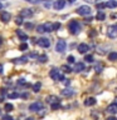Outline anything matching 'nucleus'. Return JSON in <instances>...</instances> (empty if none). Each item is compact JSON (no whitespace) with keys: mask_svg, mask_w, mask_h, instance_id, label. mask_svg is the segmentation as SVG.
Here are the masks:
<instances>
[{"mask_svg":"<svg viewBox=\"0 0 117 120\" xmlns=\"http://www.w3.org/2000/svg\"><path fill=\"white\" fill-rule=\"evenodd\" d=\"M69 33L71 34H73V35H77V34L81 31V24L77 21V20H72L69 22Z\"/></svg>","mask_w":117,"mask_h":120,"instance_id":"f257e3e1","label":"nucleus"},{"mask_svg":"<svg viewBox=\"0 0 117 120\" xmlns=\"http://www.w3.org/2000/svg\"><path fill=\"white\" fill-rule=\"evenodd\" d=\"M49 75H50V78L53 79V80H55V81H62V80H64V76H63L62 71L58 70V69H52L50 73H49Z\"/></svg>","mask_w":117,"mask_h":120,"instance_id":"f03ea898","label":"nucleus"},{"mask_svg":"<svg viewBox=\"0 0 117 120\" xmlns=\"http://www.w3.org/2000/svg\"><path fill=\"white\" fill-rule=\"evenodd\" d=\"M91 13H92V9H91L88 5H82L77 9V14L82 15V16H87V15H89Z\"/></svg>","mask_w":117,"mask_h":120,"instance_id":"7ed1b4c3","label":"nucleus"},{"mask_svg":"<svg viewBox=\"0 0 117 120\" xmlns=\"http://www.w3.org/2000/svg\"><path fill=\"white\" fill-rule=\"evenodd\" d=\"M107 35H108V38H111V39H116L117 38V24L109 26L108 30H107Z\"/></svg>","mask_w":117,"mask_h":120,"instance_id":"20e7f679","label":"nucleus"},{"mask_svg":"<svg viewBox=\"0 0 117 120\" xmlns=\"http://www.w3.org/2000/svg\"><path fill=\"white\" fill-rule=\"evenodd\" d=\"M66 46H67L66 41H64V40H59L58 43H57V45H55V50L58 52H64V51H66Z\"/></svg>","mask_w":117,"mask_h":120,"instance_id":"39448f33","label":"nucleus"},{"mask_svg":"<svg viewBox=\"0 0 117 120\" xmlns=\"http://www.w3.org/2000/svg\"><path fill=\"white\" fill-rule=\"evenodd\" d=\"M10 18H11L10 13H8V11H0V20L3 22H9Z\"/></svg>","mask_w":117,"mask_h":120,"instance_id":"423d86ee","label":"nucleus"},{"mask_svg":"<svg viewBox=\"0 0 117 120\" xmlns=\"http://www.w3.org/2000/svg\"><path fill=\"white\" fill-rule=\"evenodd\" d=\"M40 109H43V104H42L40 101H37V103L30 104V106H29L30 111H39Z\"/></svg>","mask_w":117,"mask_h":120,"instance_id":"0eeeda50","label":"nucleus"},{"mask_svg":"<svg viewBox=\"0 0 117 120\" xmlns=\"http://www.w3.org/2000/svg\"><path fill=\"white\" fill-rule=\"evenodd\" d=\"M47 101L50 104V106L52 105H58L59 104V98L57 95H49V96H47Z\"/></svg>","mask_w":117,"mask_h":120,"instance_id":"6e6552de","label":"nucleus"},{"mask_svg":"<svg viewBox=\"0 0 117 120\" xmlns=\"http://www.w3.org/2000/svg\"><path fill=\"white\" fill-rule=\"evenodd\" d=\"M38 45L42 48H48L49 45H50V40L47 39V38H40V39L38 40Z\"/></svg>","mask_w":117,"mask_h":120,"instance_id":"1a4fd4ad","label":"nucleus"},{"mask_svg":"<svg viewBox=\"0 0 117 120\" xmlns=\"http://www.w3.org/2000/svg\"><path fill=\"white\" fill-rule=\"evenodd\" d=\"M88 50H89V46H88L87 44L82 43V44L78 45V52H79V54H86Z\"/></svg>","mask_w":117,"mask_h":120,"instance_id":"9d476101","label":"nucleus"},{"mask_svg":"<svg viewBox=\"0 0 117 120\" xmlns=\"http://www.w3.org/2000/svg\"><path fill=\"white\" fill-rule=\"evenodd\" d=\"M64 5H66V0H57L53 6H54L55 10H60V9L64 8Z\"/></svg>","mask_w":117,"mask_h":120,"instance_id":"9b49d317","label":"nucleus"},{"mask_svg":"<svg viewBox=\"0 0 117 120\" xmlns=\"http://www.w3.org/2000/svg\"><path fill=\"white\" fill-rule=\"evenodd\" d=\"M32 15H33V11L29 10V9H24V10L20 11V16L21 18H30Z\"/></svg>","mask_w":117,"mask_h":120,"instance_id":"f8f14e48","label":"nucleus"},{"mask_svg":"<svg viewBox=\"0 0 117 120\" xmlns=\"http://www.w3.org/2000/svg\"><path fill=\"white\" fill-rule=\"evenodd\" d=\"M84 64L83 63H75V65H74V71H77V73H81V71H83L84 70Z\"/></svg>","mask_w":117,"mask_h":120,"instance_id":"ddd939ff","label":"nucleus"},{"mask_svg":"<svg viewBox=\"0 0 117 120\" xmlns=\"http://www.w3.org/2000/svg\"><path fill=\"white\" fill-rule=\"evenodd\" d=\"M107 111L109 112V114H116L117 112V104H111L107 108Z\"/></svg>","mask_w":117,"mask_h":120,"instance_id":"4468645a","label":"nucleus"},{"mask_svg":"<svg viewBox=\"0 0 117 120\" xmlns=\"http://www.w3.org/2000/svg\"><path fill=\"white\" fill-rule=\"evenodd\" d=\"M43 28H44V33L53 31V24H50V22H45V24H43Z\"/></svg>","mask_w":117,"mask_h":120,"instance_id":"2eb2a0df","label":"nucleus"},{"mask_svg":"<svg viewBox=\"0 0 117 120\" xmlns=\"http://www.w3.org/2000/svg\"><path fill=\"white\" fill-rule=\"evenodd\" d=\"M96 104V99L94 98H88V99L84 100V105L86 106H92V105Z\"/></svg>","mask_w":117,"mask_h":120,"instance_id":"dca6fc26","label":"nucleus"},{"mask_svg":"<svg viewBox=\"0 0 117 120\" xmlns=\"http://www.w3.org/2000/svg\"><path fill=\"white\" fill-rule=\"evenodd\" d=\"M17 35L20 38V39L23 41H25V40H28V35L24 33V31H21V30H17Z\"/></svg>","mask_w":117,"mask_h":120,"instance_id":"f3484780","label":"nucleus"},{"mask_svg":"<svg viewBox=\"0 0 117 120\" xmlns=\"http://www.w3.org/2000/svg\"><path fill=\"white\" fill-rule=\"evenodd\" d=\"M73 94H74V91H73L72 89H69V88L62 90V95H63V96H72Z\"/></svg>","mask_w":117,"mask_h":120,"instance_id":"a211bd4d","label":"nucleus"},{"mask_svg":"<svg viewBox=\"0 0 117 120\" xmlns=\"http://www.w3.org/2000/svg\"><path fill=\"white\" fill-rule=\"evenodd\" d=\"M26 61H28V58H26V56H23V58H19V59L14 60L15 64H26Z\"/></svg>","mask_w":117,"mask_h":120,"instance_id":"6ab92c4d","label":"nucleus"},{"mask_svg":"<svg viewBox=\"0 0 117 120\" xmlns=\"http://www.w3.org/2000/svg\"><path fill=\"white\" fill-rule=\"evenodd\" d=\"M117 6V3L115 1V0H108L107 3H106V8H111V9H113V8Z\"/></svg>","mask_w":117,"mask_h":120,"instance_id":"aec40b11","label":"nucleus"},{"mask_svg":"<svg viewBox=\"0 0 117 120\" xmlns=\"http://www.w3.org/2000/svg\"><path fill=\"white\" fill-rule=\"evenodd\" d=\"M104 18H106V15H104V13L103 11H98L97 13V15H96V19L97 20H100V21H102V20H104Z\"/></svg>","mask_w":117,"mask_h":120,"instance_id":"412c9836","label":"nucleus"},{"mask_svg":"<svg viewBox=\"0 0 117 120\" xmlns=\"http://www.w3.org/2000/svg\"><path fill=\"white\" fill-rule=\"evenodd\" d=\"M108 59H109V60H112V61H116V60H117V52L111 51V52L108 54Z\"/></svg>","mask_w":117,"mask_h":120,"instance_id":"4be33fe9","label":"nucleus"},{"mask_svg":"<svg viewBox=\"0 0 117 120\" xmlns=\"http://www.w3.org/2000/svg\"><path fill=\"white\" fill-rule=\"evenodd\" d=\"M40 88H42V84L40 82H35V84H34V86H33V91L34 93H38L40 90Z\"/></svg>","mask_w":117,"mask_h":120,"instance_id":"5701e85b","label":"nucleus"},{"mask_svg":"<svg viewBox=\"0 0 117 120\" xmlns=\"http://www.w3.org/2000/svg\"><path fill=\"white\" fill-rule=\"evenodd\" d=\"M60 70H63V73H71L72 69L68 65H62V66H60Z\"/></svg>","mask_w":117,"mask_h":120,"instance_id":"b1692460","label":"nucleus"},{"mask_svg":"<svg viewBox=\"0 0 117 120\" xmlns=\"http://www.w3.org/2000/svg\"><path fill=\"white\" fill-rule=\"evenodd\" d=\"M47 60H48V58H47V56H45V55H40L39 56V58H38V61H39V63H47Z\"/></svg>","mask_w":117,"mask_h":120,"instance_id":"393cba45","label":"nucleus"},{"mask_svg":"<svg viewBox=\"0 0 117 120\" xmlns=\"http://www.w3.org/2000/svg\"><path fill=\"white\" fill-rule=\"evenodd\" d=\"M67 61L69 63V64H74V63H75V59H74V56H73V55H69V56L67 58Z\"/></svg>","mask_w":117,"mask_h":120,"instance_id":"a878e982","label":"nucleus"},{"mask_svg":"<svg viewBox=\"0 0 117 120\" xmlns=\"http://www.w3.org/2000/svg\"><path fill=\"white\" fill-rule=\"evenodd\" d=\"M84 60H86L87 63H93V56L92 55H86Z\"/></svg>","mask_w":117,"mask_h":120,"instance_id":"bb28decb","label":"nucleus"},{"mask_svg":"<svg viewBox=\"0 0 117 120\" xmlns=\"http://www.w3.org/2000/svg\"><path fill=\"white\" fill-rule=\"evenodd\" d=\"M13 109H14L13 104H5V110H6V111H11Z\"/></svg>","mask_w":117,"mask_h":120,"instance_id":"cd10ccee","label":"nucleus"},{"mask_svg":"<svg viewBox=\"0 0 117 120\" xmlns=\"http://www.w3.org/2000/svg\"><path fill=\"white\" fill-rule=\"evenodd\" d=\"M19 49H20V50H26V49H28V44H25V43H23V44H20V46H19Z\"/></svg>","mask_w":117,"mask_h":120,"instance_id":"c85d7f7f","label":"nucleus"},{"mask_svg":"<svg viewBox=\"0 0 117 120\" xmlns=\"http://www.w3.org/2000/svg\"><path fill=\"white\" fill-rule=\"evenodd\" d=\"M8 96H9L10 99H15V98H19V94H17V93H11V94H9Z\"/></svg>","mask_w":117,"mask_h":120,"instance_id":"c756f323","label":"nucleus"},{"mask_svg":"<svg viewBox=\"0 0 117 120\" xmlns=\"http://www.w3.org/2000/svg\"><path fill=\"white\" fill-rule=\"evenodd\" d=\"M106 8V3H98L97 4V9H103Z\"/></svg>","mask_w":117,"mask_h":120,"instance_id":"7c9ffc66","label":"nucleus"},{"mask_svg":"<svg viewBox=\"0 0 117 120\" xmlns=\"http://www.w3.org/2000/svg\"><path fill=\"white\" fill-rule=\"evenodd\" d=\"M60 28V24L59 22H54V24H53V30H58Z\"/></svg>","mask_w":117,"mask_h":120,"instance_id":"2f4dec72","label":"nucleus"},{"mask_svg":"<svg viewBox=\"0 0 117 120\" xmlns=\"http://www.w3.org/2000/svg\"><path fill=\"white\" fill-rule=\"evenodd\" d=\"M15 22H17L18 25H20V24H23V18H21V16H19V18H17V20H15Z\"/></svg>","mask_w":117,"mask_h":120,"instance_id":"473e14b6","label":"nucleus"},{"mask_svg":"<svg viewBox=\"0 0 117 120\" xmlns=\"http://www.w3.org/2000/svg\"><path fill=\"white\" fill-rule=\"evenodd\" d=\"M37 31L38 33H44V28H43V25H39L37 28Z\"/></svg>","mask_w":117,"mask_h":120,"instance_id":"72a5a7b5","label":"nucleus"},{"mask_svg":"<svg viewBox=\"0 0 117 120\" xmlns=\"http://www.w3.org/2000/svg\"><path fill=\"white\" fill-rule=\"evenodd\" d=\"M25 28H26V29H32V28H33V24H32V22H26V24H25Z\"/></svg>","mask_w":117,"mask_h":120,"instance_id":"f704fd0d","label":"nucleus"},{"mask_svg":"<svg viewBox=\"0 0 117 120\" xmlns=\"http://www.w3.org/2000/svg\"><path fill=\"white\" fill-rule=\"evenodd\" d=\"M101 69H102V65H100V64H98V65L96 66V70H97V73H100V71H101Z\"/></svg>","mask_w":117,"mask_h":120,"instance_id":"c9c22d12","label":"nucleus"},{"mask_svg":"<svg viewBox=\"0 0 117 120\" xmlns=\"http://www.w3.org/2000/svg\"><path fill=\"white\" fill-rule=\"evenodd\" d=\"M4 120H13V118H11V116H5Z\"/></svg>","mask_w":117,"mask_h":120,"instance_id":"e433bc0d","label":"nucleus"},{"mask_svg":"<svg viewBox=\"0 0 117 120\" xmlns=\"http://www.w3.org/2000/svg\"><path fill=\"white\" fill-rule=\"evenodd\" d=\"M18 82H19V84H25V81H24V79H20V80H19Z\"/></svg>","mask_w":117,"mask_h":120,"instance_id":"4c0bfd02","label":"nucleus"},{"mask_svg":"<svg viewBox=\"0 0 117 120\" xmlns=\"http://www.w3.org/2000/svg\"><path fill=\"white\" fill-rule=\"evenodd\" d=\"M107 120H117L115 116H109V118H107Z\"/></svg>","mask_w":117,"mask_h":120,"instance_id":"58836bf2","label":"nucleus"},{"mask_svg":"<svg viewBox=\"0 0 117 120\" xmlns=\"http://www.w3.org/2000/svg\"><path fill=\"white\" fill-rule=\"evenodd\" d=\"M0 74H3V65L0 64Z\"/></svg>","mask_w":117,"mask_h":120,"instance_id":"ea45409f","label":"nucleus"},{"mask_svg":"<svg viewBox=\"0 0 117 120\" xmlns=\"http://www.w3.org/2000/svg\"><path fill=\"white\" fill-rule=\"evenodd\" d=\"M68 1H69V3H72V4H73V3L75 1V0H68Z\"/></svg>","mask_w":117,"mask_h":120,"instance_id":"a19ab883","label":"nucleus"},{"mask_svg":"<svg viewBox=\"0 0 117 120\" xmlns=\"http://www.w3.org/2000/svg\"><path fill=\"white\" fill-rule=\"evenodd\" d=\"M25 120H34V119H33V118H26Z\"/></svg>","mask_w":117,"mask_h":120,"instance_id":"79ce46f5","label":"nucleus"},{"mask_svg":"<svg viewBox=\"0 0 117 120\" xmlns=\"http://www.w3.org/2000/svg\"><path fill=\"white\" fill-rule=\"evenodd\" d=\"M1 8H3V4H1V1H0V10H1Z\"/></svg>","mask_w":117,"mask_h":120,"instance_id":"37998d69","label":"nucleus"},{"mask_svg":"<svg viewBox=\"0 0 117 120\" xmlns=\"http://www.w3.org/2000/svg\"><path fill=\"white\" fill-rule=\"evenodd\" d=\"M3 43V39H1V36H0V44H1Z\"/></svg>","mask_w":117,"mask_h":120,"instance_id":"c03bdc74","label":"nucleus"},{"mask_svg":"<svg viewBox=\"0 0 117 120\" xmlns=\"http://www.w3.org/2000/svg\"><path fill=\"white\" fill-rule=\"evenodd\" d=\"M26 1H30V0H26Z\"/></svg>","mask_w":117,"mask_h":120,"instance_id":"a18cd8bd","label":"nucleus"},{"mask_svg":"<svg viewBox=\"0 0 117 120\" xmlns=\"http://www.w3.org/2000/svg\"><path fill=\"white\" fill-rule=\"evenodd\" d=\"M116 101H117V98H116Z\"/></svg>","mask_w":117,"mask_h":120,"instance_id":"49530a36","label":"nucleus"},{"mask_svg":"<svg viewBox=\"0 0 117 120\" xmlns=\"http://www.w3.org/2000/svg\"><path fill=\"white\" fill-rule=\"evenodd\" d=\"M0 111H1V110H0Z\"/></svg>","mask_w":117,"mask_h":120,"instance_id":"de8ad7c7","label":"nucleus"}]
</instances>
